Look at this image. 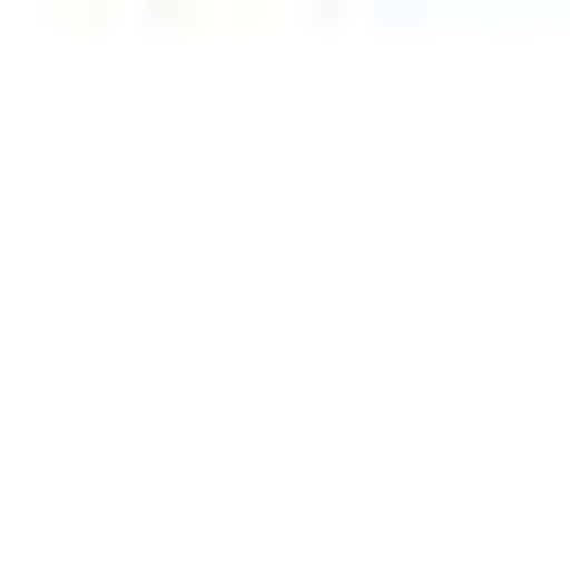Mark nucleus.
I'll use <instances>...</instances> for the list:
<instances>
[]
</instances>
